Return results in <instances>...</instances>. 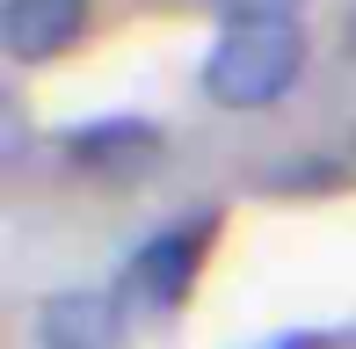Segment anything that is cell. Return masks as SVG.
<instances>
[{
    "instance_id": "9c48e42d",
    "label": "cell",
    "mask_w": 356,
    "mask_h": 349,
    "mask_svg": "<svg viewBox=\"0 0 356 349\" xmlns=\"http://www.w3.org/2000/svg\"><path fill=\"white\" fill-rule=\"evenodd\" d=\"M349 153H356V131H349Z\"/></svg>"
},
{
    "instance_id": "5b68a950",
    "label": "cell",
    "mask_w": 356,
    "mask_h": 349,
    "mask_svg": "<svg viewBox=\"0 0 356 349\" xmlns=\"http://www.w3.org/2000/svg\"><path fill=\"white\" fill-rule=\"evenodd\" d=\"M88 29V0H8L0 8V51L15 66H44Z\"/></svg>"
},
{
    "instance_id": "8992f818",
    "label": "cell",
    "mask_w": 356,
    "mask_h": 349,
    "mask_svg": "<svg viewBox=\"0 0 356 349\" xmlns=\"http://www.w3.org/2000/svg\"><path fill=\"white\" fill-rule=\"evenodd\" d=\"M218 8L233 15V22H269V15H291L298 0H218Z\"/></svg>"
},
{
    "instance_id": "277c9868",
    "label": "cell",
    "mask_w": 356,
    "mask_h": 349,
    "mask_svg": "<svg viewBox=\"0 0 356 349\" xmlns=\"http://www.w3.org/2000/svg\"><path fill=\"white\" fill-rule=\"evenodd\" d=\"M37 349H124V298L73 284L37 306Z\"/></svg>"
},
{
    "instance_id": "6da1fadb",
    "label": "cell",
    "mask_w": 356,
    "mask_h": 349,
    "mask_svg": "<svg viewBox=\"0 0 356 349\" xmlns=\"http://www.w3.org/2000/svg\"><path fill=\"white\" fill-rule=\"evenodd\" d=\"M298 73H305V29L291 15L225 22L211 58H204V95L218 109H269L298 88Z\"/></svg>"
},
{
    "instance_id": "3957f363",
    "label": "cell",
    "mask_w": 356,
    "mask_h": 349,
    "mask_svg": "<svg viewBox=\"0 0 356 349\" xmlns=\"http://www.w3.org/2000/svg\"><path fill=\"white\" fill-rule=\"evenodd\" d=\"M66 153L80 174H102V182H145L168 153V138L153 131L145 117H102V124H80L66 131Z\"/></svg>"
},
{
    "instance_id": "52a82bcc",
    "label": "cell",
    "mask_w": 356,
    "mask_h": 349,
    "mask_svg": "<svg viewBox=\"0 0 356 349\" xmlns=\"http://www.w3.org/2000/svg\"><path fill=\"white\" fill-rule=\"evenodd\" d=\"M262 349H320V335H277V342H262Z\"/></svg>"
},
{
    "instance_id": "ba28073f",
    "label": "cell",
    "mask_w": 356,
    "mask_h": 349,
    "mask_svg": "<svg viewBox=\"0 0 356 349\" xmlns=\"http://www.w3.org/2000/svg\"><path fill=\"white\" fill-rule=\"evenodd\" d=\"M349 44H356V15H349Z\"/></svg>"
},
{
    "instance_id": "7a4b0ae2",
    "label": "cell",
    "mask_w": 356,
    "mask_h": 349,
    "mask_svg": "<svg viewBox=\"0 0 356 349\" xmlns=\"http://www.w3.org/2000/svg\"><path fill=\"white\" fill-rule=\"evenodd\" d=\"M204 247H211V211H197V218H182V226L153 233V241L131 255L117 298H124V306H138V313H175V306L189 298V284H197Z\"/></svg>"
}]
</instances>
